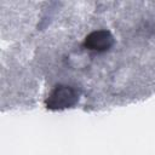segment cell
<instances>
[{
    "label": "cell",
    "mask_w": 155,
    "mask_h": 155,
    "mask_svg": "<svg viewBox=\"0 0 155 155\" xmlns=\"http://www.w3.org/2000/svg\"><path fill=\"white\" fill-rule=\"evenodd\" d=\"M78 92L67 85L56 86L46 98V107L51 110H62L73 107L78 102Z\"/></svg>",
    "instance_id": "1"
},
{
    "label": "cell",
    "mask_w": 155,
    "mask_h": 155,
    "mask_svg": "<svg viewBox=\"0 0 155 155\" xmlns=\"http://www.w3.org/2000/svg\"><path fill=\"white\" fill-rule=\"evenodd\" d=\"M113 35L108 30H94L86 36L84 46L91 51L104 52L109 50L113 46Z\"/></svg>",
    "instance_id": "2"
}]
</instances>
